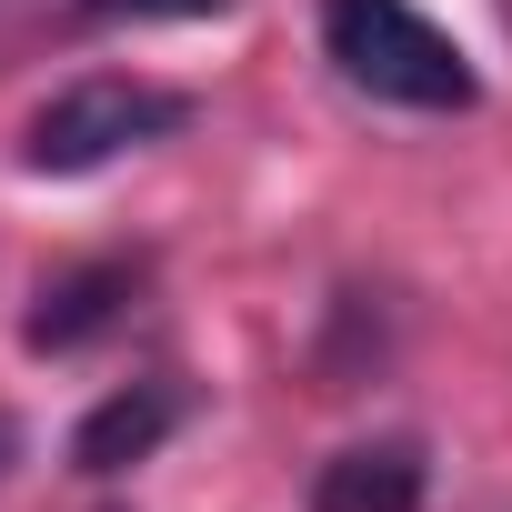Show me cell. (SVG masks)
Segmentation results:
<instances>
[{"instance_id":"1","label":"cell","mask_w":512,"mask_h":512,"mask_svg":"<svg viewBox=\"0 0 512 512\" xmlns=\"http://www.w3.org/2000/svg\"><path fill=\"white\" fill-rule=\"evenodd\" d=\"M322 51L352 91H372L392 111H472L482 101L472 51L412 0H322Z\"/></svg>"},{"instance_id":"2","label":"cell","mask_w":512,"mask_h":512,"mask_svg":"<svg viewBox=\"0 0 512 512\" xmlns=\"http://www.w3.org/2000/svg\"><path fill=\"white\" fill-rule=\"evenodd\" d=\"M191 121V101L181 91H161V81H131V71H91V81H71V91H51L41 111H31V131H21V161L51 181H71V171H101V161H121V151H141V141H171Z\"/></svg>"},{"instance_id":"3","label":"cell","mask_w":512,"mask_h":512,"mask_svg":"<svg viewBox=\"0 0 512 512\" xmlns=\"http://www.w3.org/2000/svg\"><path fill=\"white\" fill-rule=\"evenodd\" d=\"M422 482H432L422 442L382 432V442H352L312 472V512H422Z\"/></svg>"},{"instance_id":"4","label":"cell","mask_w":512,"mask_h":512,"mask_svg":"<svg viewBox=\"0 0 512 512\" xmlns=\"http://www.w3.org/2000/svg\"><path fill=\"white\" fill-rule=\"evenodd\" d=\"M131 292H141V262H81V272H51L41 302H31V352H81L91 332L121 322Z\"/></svg>"},{"instance_id":"5","label":"cell","mask_w":512,"mask_h":512,"mask_svg":"<svg viewBox=\"0 0 512 512\" xmlns=\"http://www.w3.org/2000/svg\"><path fill=\"white\" fill-rule=\"evenodd\" d=\"M171 422H181V402H171L161 382H131V392H111V402L81 412L71 462H81V472H131V462H151V452L171 442Z\"/></svg>"},{"instance_id":"6","label":"cell","mask_w":512,"mask_h":512,"mask_svg":"<svg viewBox=\"0 0 512 512\" xmlns=\"http://www.w3.org/2000/svg\"><path fill=\"white\" fill-rule=\"evenodd\" d=\"M231 11V0H71V21H201Z\"/></svg>"},{"instance_id":"7","label":"cell","mask_w":512,"mask_h":512,"mask_svg":"<svg viewBox=\"0 0 512 512\" xmlns=\"http://www.w3.org/2000/svg\"><path fill=\"white\" fill-rule=\"evenodd\" d=\"M11 452H21V422H11V412H0V472H11Z\"/></svg>"}]
</instances>
